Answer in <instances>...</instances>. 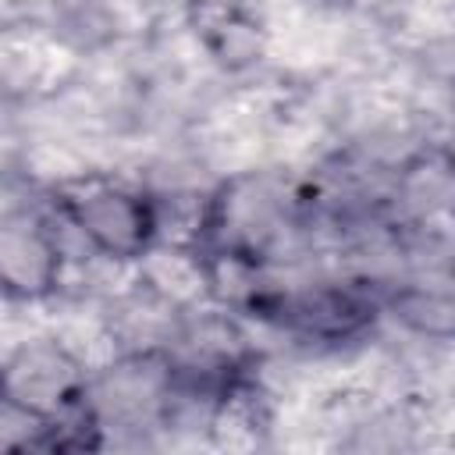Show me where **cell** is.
Instances as JSON below:
<instances>
[{"instance_id": "1", "label": "cell", "mask_w": 455, "mask_h": 455, "mask_svg": "<svg viewBox=\"0 0 455 455\" xmlns=\"http://www.w3.org/2000/svg\"><path fill=\"white\" fill-rule=\"evenodd\" d=\"M50 199L78 228V235L100 259L135 263L149 256L160 242L156 196L139 185L110 181L103 174H78L57 181L50 188Z\"/></svg>"}, {"instance_id": "2", "label": "cell", "mask_w": 455, "mask_h": 455, "mask_svg": "<svg viewBox=\"0 0 455 455\" xmlns=\"http://www.w3.org/2000/svg\"><path fill=\"white\" fill-rule=\"evenodd\" d=\"M68 259L53 238L43 203L39 206H7L0 228V281L7 299L39 302L60 288Z\"/></svg>"}, {"instance_id": "3", "label": "cell", "mask_w": 455, "mask_h": 455, "mask_svg": "<svg viewBox=\"0 0 455 455\" xmlns=\"http://www.w3.org/2000/svg\"><path fill=\"white\" fill-rule=\"evenodd\" d=\"M192 25H196V36L206 46V53L228 71H245L263 57L259 25L235 4L199 0L192 7Z\"/></svg>"}]
</instances>
